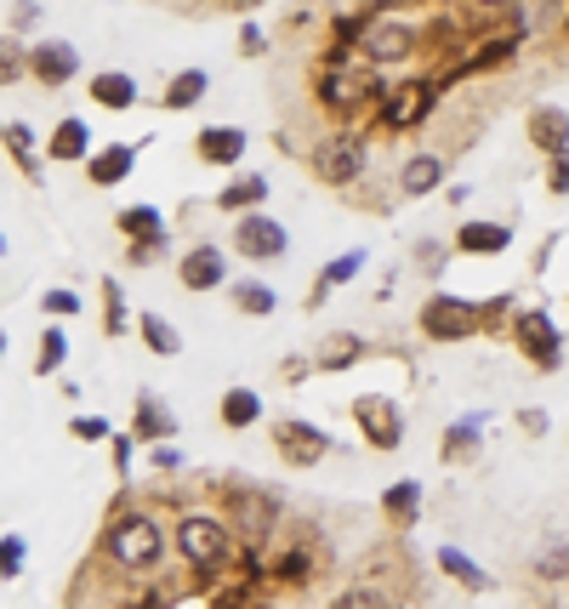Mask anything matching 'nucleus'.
Wrapping results in <instances>:
<instances>
[{
    "label": "nucleus",
    "mask_w": 569,
    "mask_h": 609,
    "mask_svg": "<svg viewBox=\"0 0 569 609\" xmlns=\"http://www.w3.org/2000/svg\"><path fill=\"white\" fill-rule=\"evenodd\" d=\"M12 257V240H7V233H0V262H7Z\"/></svg>",
    "instance_id": "4d7b16f0"
},
{
    "label": "nucleus",
    "mask_w": 569,
    "mask_h": 609,
    "mask_svg": "<svg viewBox=\"0 0 569 609\" xmlns=\"http://www.w3.org/2000/svg\"><path fill=\"white\" fill-rule=\"evenodd\" d=\"M445 188H450V160L439 149H416V154L398 160V172H393V194L398 199H433Z\"/></svg>",
    "instance_id": "2eb2a0df"
},
{
    "label": "nucleus",
    "mask_w": 569,
    "mask_h": 609,
    "mask_svg": "<svg viewBox=\"0 0 569 609\" xmlns=\"http://www.w3.org/2000/svg\"><path fill=\"white\" fill-rule=\"evenodd\" d=\"M86 91H91V104H97V109H114V115H125V109H138V104H143L138 75H125V69H97V75L86 80Z\"/></svg>",
    "instance_id": "bb28decb"
},
{
    "label": "nucleus",
    "mask_w": 569,
    "mask_h": 609,
    "mask_svg": "<svg viewBox=\"0 0 569 609\" xmlns=\"http://www.w3.org/2000/svg\"><path fill=\"white\" fill-rule=\"evenodd\" d=\"M228 251L240 257V262H285L291 251V228L280 217H267V211H251V217H233L228 228Z\"/></svg>",
    "instance_id": "f8f14e48"
},
{
    "label": "nucleus",
    "mask_w": 569,
    "mask_h": 609,
    "mask_svg": "<svg viewBox=\"0 0 569 609\" xmlns=\"http://www.w3.org/2000/svg\"><path fill=\"white\" fill-rule=\"evenodd\" d=\"M41 18H46V7H12V12H7V23H12V29H7V35L18 41V35H23V29H35Z\"/></svg>",
    "instance_id": "864d4df0"
},
{
    "label": "nucleus",
    "mask_w": 569,
    "mask_h": 609,
    "mask_svg": "<svg viewBox=\"0 0 569 609\" xmlns=\"http://www.w3.org/2000/svg\"><path fill=\"white\" fill-rule=\"evenodd\" d=\"M29 75V46L12 41V35H0V86H18Z\"/></svg>",
    "instance_id": "a19ab883"
},
{
    "label": "nucleus",
    "mask_w": 569,
    "mask_h": 609,
    "mask_svg": "<svg viewBox=\"0 0 569 609\" xmlns=\"http://www.w3.org/2000/svg\"><path fill=\"white\" fill-rule=\"evenodd\" d=\"M513 240H518V233H513L507 217H461L456 233H450L456 257H507Z\"/></svg>",
    "instance_id": "a211bd4d"
},
{
    "label": "nucleus",
    "mask_w": 569,
    "mask_h": 609,
    "mask_svg": "<svg viewBox=\"0 0 569 609\" xmlns=\"http://www.w3.org/2000/svg\"><path fill=\"white\" fill-rule=\"evenodd\" d=\"M251 154V131L245 126H199L194 131V160L206 165V172H240Z\"/></svg>",
    "instance_id": "dca6fc26"
},
{
    "label": "nucleus",
    "mask_w": 569,
    "mask_h": 609,
    "mask_svg": "<svg viewBox=\"0 0 569 609\" xmlns=\"http://www.w3.org/2000/svg\"><path fill=\"white\" fill-rule=\"evenodd\" d=\"M364 354H371V336H364V330H330L325 342L314 348V370H319V377H342V370H353Z\"/></svg>",
    "instance_id": "b1692460"
},
{
    "label": "nucleus",
    "mask_w": 569,
    "mask_h": 609,
    "mask_svg": "<svg viewBox=\"0 0 569 609\" xmlns=\"http://www.w3.org/2000/svg\"><path fill=\"white\" fill-rule=\"evenodd\" d=\"M308 172H314L319 188H337L348 199L353 188H364L376 177L371 172V138L353 131V126H325L314 138V149H308Z\"/></svg>",
    "instance_id": "0eeeda50"
},
{
    "label": "nucleus",
    "mask_w": 569,
    "mask_h": 609,
    "mask_svg": "<svg viewBox=\"0 0 569 609\" xmlns=\"http://www.w3.org/2000/svg\"><path fill=\"white\" fill-rule=\"evenodd\" d=\"M513 427L529 438V445H541V438L552 433V416L541 411V404H518V411H513Z\"/></svg>",
    "instance_id": "c03bdc74"
},
{
    "label": "nucleus",
    "mask_w": 569,
    "mask_h": 609,
    "mask_svg": "<svg viewBox=\"0 0 569 609\" xmlns=\"http://www.w3.org/2000/svg\"><path fill=\"white\" fill-rule=\"evenodd\" d=\"M376 513L387 519V530L411 535V530L422 524V513H427V485H422V479H393V485L376 496Z\"/></svg>",
    "instance_id": "412c9836"
},
{
    "label": "nucleus",
    "mask_w": 569,
    "mask_h": 609,
    "mask_svg": "<svg viewBox=\"0 0 569 609\" xmlns=\"http://www.w3.org/2000/svg\"><path fill=\"white\" fill-rule=\"evenodd\" d=\"M262 416H267V404H262V393L245 388V382H233V388L217 399V422H222L228 433H251Z\"/></svg>",
    "instance_id": "c756f323"
},
{
    "label": "nucleus",
    "mask_w": 569,
    "mask_h": 609,
    "mask_svg": "<svg viewBox=\"0 0 569 609\" xmlns=\"http://www.w3.org/2000/svg\"><path fill=\"white\" fill-rule=\"evenodd\" d=\"M138 336H143V348H149L154 359H177V354H183V330L165 319L160 308H143V314H138Z\"/></svg>",
    "instance_id": "f704fd0d"
},
{
    "label": "nucleus",
    "mask_w": 569,
    "mask_h": 609,
    "mask_svg": "<svg viewBox=\"0 0 569 609\" xmlns=\"http://www.w3.org/2000/svg\"><path fill=\"white\" fill-rule=\"evenodd\" d=\"M177 285L194 291V296H206V291H228L233 285V262L217 240H194L183 257H177Z\"/></svg>",
    "instance_id": "ddd939ff"
},
{
    "label": "nucleus",
    "mask_w": 569,
    "mask_h": 609,
    "mask_svg": "<svg viewBox=\"0 0 569 609\" xmlns=\"http://www.w3.org/2000/svg\"><path fill=\"white\" fill-rule=\"evenodd\" d=\"M433 569H439L450 587H461V592H490V587H495L490 569H484L473 553H461L456 541H439V547H433Z\"/></svg>",
    "instance_id": "5701e85b"
},
{
    "label": "nucleus",
    "mask_w": 569,
    "mask_h": 609,
    "mask_svg": "<svg viewBox=\"0 0 569 609\" xmlns=\"http://www.w3.org/2000/svg\"><path fill=\"white\" fill-rule=\"evenodd\" d=\"M211 97V69H199V63H188V69H177L172 80H165V91H160V109L165 115H188V109H199Z\"/></svg>",
    "instance_id": "cd10ccee"
},
{
    "label": "nucleus",
    "mask_w": 569,
    "mask_h": 609,
    "mask_svg": "<svg viewBox=\"0 0 569 609\" xmlns=\"http://www.w3.org/2000/svg\"><path fill=\"white\" fill-rule=\"evenodd\" d=\"M228 302H233V314H240V319H274V314H280V291L267 285V280H256V274L233 280V285H228Z\"/></svg>",
    "instance_id": "2f4dec72"
},
{
    "label": "nucleus",
    "mask_w": 569,
    "mask_h": 609,
    "mask_svg": "<svg viewBox=\"0 0 569 609\" xmlns=\"http://www.w3.org/2000/svg\"><path fill=\"white\" fill-rule=\"evenodd\" d=\"M484 456V411L450 416L439 433V467H479Z\"/></svg>",
    "instance_id": "6ab92c4d"
},
{
    "label": "nucleus",
    "mask_w": 569,
    "mask_h": 609,
    "mask_svg": "<svg viewBox=\"0 0 569 609\" xmlns=\"http://www.w3.org/2000/svg\"><path fill=\"white\" fill-rule=\"evenodd\" d=\"M97 558L120 575H149L172 558V519L154 513V507L138 501V490H125L120 507L103 519V535H97Z\"/></svg>",
    "instance_id": "f257e3e1"
},
{
    "label": "nucleus",
    "mask_w": 569,
    "mask_h": 609,
    "mask_svg": "<svg viewBox=\"0 0 569 609\" xmlns=\"http://www.w3.org/2000/svg\"><path fill=\"white\" fill-rule=\"evenodd\" d=\"M172 553L183 558V569L194 575V581H217V575L240 558V541H233L228 519L217 513V507H183V513L172 519Z\"/></svg>",
    "instance_id": "423d86ee"
},
{
    "label": "nucleus",
    "mask_w": 569,
    "mask_h": 609,
    "mask_svg": "<svg viewBox=\"0 0 569 609\" xmlns=\"http://www.w3.org/2000/svg\"><path fill=\"white\" fill-rule=\"evenodd\" d=\"M131 438H138L143 450H154V445H177V433H183V422H177V411L165 404L154 388H138V399H131V427H125Z\"/></svg>",
    "instance_id": "f3484780"
},
{
    "label": "nucleus",
    "mask_w": 569,
    "mask_h": 609,
    "mask_svg": "<svg viewBox=\"0 0 569 609\" xmlns=\"http://www.w3.org/2000/svg\"><path fill=\"white\" fill-rule=\"evenodd\" d=\"M23 569H29V541L7 530L0 535V581H23Z\"/></svg>",
    "instance_id": "ea45409f"
},
{
    "label": "nucleus",
    "mask_w": 569,
    "mask_h": 609,
    "mask_svg": "<svg viewBox=\"0 0 569 609\" xmlns=\"http://www.w3.org/2000/svg\"><path fill=\"white\" fill-rule=\"evenodd\" d=\"M125 330H138V314H131V302H125V285L114 274H103V336L120 342Z\"/></svg>",
    "instance_id": "c9c22d12"
},
{
    "label": "nucleus",
    "mask_w": 569,
    "mask_h": 609,
    "mask_svg": "<svg viewBox=\"0 0 569 609\" xmlns=\"http://www.w3.org/2000/svg\"><path fill=\"white\" fill-rule=\"evenodd\" d=\"M450 104V86L433 75V69H416V75H398L382 86V104L371 109V120H364L359 131L364 138H416V131H433V120H439V109Z\"/></svg>",
    "instance_id": "7ed1b4c3"
},
{
    "label": "nucleus",
    "mask_w": 569,
    "mask_h": 609,
    "mask_svg": "<svg viewBox=\"0 0 569 609\" xmlns=\"http://www.w3.org/2000/svg\"><path fill=\"white\" fill-rule=\"evenodd\" d=\"M524 143L541 154V160L569 154V109H563V104H535V109L524 115Z\"/></svg>",
    "instance_id": "aec40b11"
},
{
    "label": "nucleus",
    "mask_w": 569,
    "mask_h": 609,
    "mask_svg": "<svg viewBox=\"0 0 569 609\" xmlns=\"http://www.w3.org/2000/svg\"><path fill=\"white\" fill-rule=\"evenodd\" d=\"M541 183H547V194H552V199H569V154L547 160V177H541Z\"/></svg>",
    "instance_id": "603ef678"
},
{
    "label": "nucleus",
    "mask_w": 569,
    "mask_h": 609,
    "mask_svg": "<svg viewBox=\"0 0 569 609\" xmlns=\"http://www.w3.org/2000/svg\"><path fill=\"white\" fill-rule=\"evenodd\" d=\"M233 52H240L245 63H251V57H267V52H274V35H267L262 23H240V41H233Z\"/></svg>",
    "instance_id": "49530a36"
},
{
    "label": "nucleus",
    "mask_w": 569,
    "mask_h": 609,
    "mask_svg": "<svg viewBox=\"0 0 569 609\" xmlns=\"http://www.w3.org/2000/svg\"><path fill=\"white\" fill-rule=\"evenodd\" d=\"M267 194H274V183H267V172H233L211 206L222 217H251V211H267Z\"/></svg>",
    "instance_id": "4be33fe9"
},
{
    "label": "nucleus",
    "mask_w": 569,
    "mask_h": 609,
    "mask_svg": "<svg viewBox=\"0 0 569 609\" xmlns=\"http://www.w3.org/2000/svg\"><path fill=\"white\" fill-rule=\"evenodd\" d=\"M558 251V233H547L541 240V251H535V262H529V274H547V257Z\"/></svg>",
    "instance_id": "5fc2aeb1"
},
{
    "label": "nucleus",
    "mask_w": 569,
    "mask_h": 609,
    "mask_svg": "<svg viewBox=\"0 0 569 609\" xmlns=\"http://www.w3.org/2000/svg\"><path fill=\"white\" fill-rule=\"evenodd\" d=\"M138 154H143V143H109V149H97L86 160V183L91 188H120L131 172H138Z\"/></svg>",
    "instance_id": "a878e982"
},
{
    "label": "nucleus",
    "mask_w": 569,
    "mask_h": 609,
    "mask_svg": "<svg viewBox=\"0 0 569 609\" xmlns=\"http://www.w3.org/2000/svg\"><path fill=\"white\" fill-rule=\"evenodd\" d=\"M416 330H422V342H433V348L479 342V302L456 296V291H427L422 308H416Z\"/></svg>",
    "instance_id": "6e6552de"
},
{
    "label": "nucleus",
    "mask_w": 569,
    "mask_h": 609,
    "mask_svg": "<svg viewBox=\"0 0 569 609\" xmlns=\"http://www.w3.org/2000/svg\"><path fill=\"white\" fill-rule=\"evenodd\" d=\"M91 154H97L91 126H86L80 115H63V120L52 126V138H46V160H52V165H86Z\"/></svg>",
    "instance_id": "393cba45"
},
{
    "label": "nucleus",
    "mask_w": 569,
    "mask_h": 609,
    "mask_svg": "<svg viewBox=\"0 0 569 609\" xmlns=\"http://www.w3.org/2000/svg\"><path fill=\"white\" fill-rule=\"evenodd\" d=\"M63 365H69V336H63V325H46L41 330V354H35V377H57Z\"/></svg>",
    "instance_id": "58836bf2"
},
{
    "label": "nucleus",
    "mask_w": 569,
    "mask_h": 609,
    "mask_svg": "<svg viewBox=\"0 0 569 609\" xmlns=\"http://www.w3.org/2000/svg\"><path fill=\"white\" fill-rule=\"evenodd\" d=\"M445 199H450V206H467V199H473V188H467V183H450Z\"/></svg>",
    "instance_id": "6e6d98bb"
},
{
    "label": "nucleus",
    "mask_w": 569,
    "mask_h": 609,
    "mask_svg": "<svg viewBox=\"0 0 569 609\" xmlns=\"http://www.w3.org/2000/svg\"><path fill=\"white\" fill-rule=\"evenodd\" d=\"M529 569L541 587H563L569 581V535H547V547L529 558Z\"/></svg>",
    "instance_id": "e433bc0d"
},
{
    "label": "nucleus",
    "mask_w": 569,
    "mask_h": 609,
    "mask_svg": "<svg viewBox=\"0 0 569 609\" xmlns=\"http://www.w3.org/2000/svg\"><path fill=\"white\" fill-rule=\"evenodd\" d=\"M353 57L364 69H376L382 80L387 75H416V63L427 69V35L416 23V7H371V23H364Z\"/></svg>",
    "instance_id": "20e7f679"
},
{
    "label": "nucleus",
    "mask_w": 569,
    "mask_h": 609,
    "mask_svg": "<svg viewBox=\"0 0 569 609\" xmlns=\"http://www.w3.org/2000/svg\"><path fill=\"white\" fill-rule=\"evenodd\" d=\"M348 416H353L359 438H364V445H371L376 456L405 450L411 416H405V404H398L393 393H353V399H348Z\"/></svg>",
    "instance_id": "9d476101"
},
{
    "label": "nucleus",
    "mask_w": 569,
    "mask_h": 609,
    "mask_svg": "<svg viewBox=\"0 0 569 609\" xmlns=\"http://www.w3.org/2000/svg\"><path fill=\"white\" fill-rule=\"evenodd\" d=\"M450 262H456V246L445 240V233H416V240H411V274L427 280L433 291H439V280H445Z\"/></svg>",
    "instance_id": "7c9ffc66"
},
{
    "label": "nucleus",
    "mask_w": 569,
    "mask_h": 609,
    "mask_svg": "<svg viewBox=\"0 0 569 609\" xmlns=\"http://www.w3.org/2000/svg\"><path fill=\"white\" fill-rule=\"evenodd\" d=\"M330 609H398V603L387 592H376V587H359L353 581V587H342L337 598H330Z\"/></svg>",
    "instance_id": "79ce46f5"
},
{
    "label": "nucleus",
    "mask_w": 569,
    "mask_h": 609,
    "mask_svg": "<svg viewBox=\"0 0 569 609\" xmlns=\"http://www.w3.org/2000/svg\"><path fill=\"white\" fill-rule=\"evenodd\" d=\"M364 268H371V246H348V251H337V257H325L319 262V280L314 285H325L330 296H337L342 285H353Z\"/></svg>",
    "instance_id": "72a5a7b5"
},
{
    "label": "nucleus",
    "mask_w": 569,
    "mask_h": 609,
    "mask_svg": "<svg viewBox=\"0 0 569 609\" xmlns=\"http://www.w3.org/2000/svg\"><path fill=\"white\" fill-rule=\"evenodd\" d=\"M0 143H7V154H12V165L29 177V183H46V172H41V143H35V126H23V120H7L0 126Z\"/></svg>",
    "instance_id": "473e14b6"
},
{
    "label": "nucleus",
    "mask_w": 569,
    "mask_h": 609,
    "mask_svg": "<svg viewBox=\"0 0 569 609\" xmlns=\"http://www.w3.org/2000/svg\"><path fill=\"white\" fill-rule=\"evenodd\" d=\"M131 456H138V438H131V433H114V438H109V461H114L120 490H131Z\"/></svg>",
    "instance_id": "a18cd8bd"
},
{
    "label": "nucleus",
    "mask_w": 569,
    "mask_h": 609,
    "mask_svg": "<svg viewBox=\"0 0 569 609\" xmlns=\"http://www.w3.org/2000/svg\"><path fill=\"white\" fill-rule=\"evenodd\" d=\"M114 233H120L125 246H143V240H172V222L160 217V206L138 199V206H120L114 211Z\"/></svg>",
    "instance_id": "c85d7f7f"
},
{
    "label": "nucleus",
    "mask_w": 569,
    "mask_h": 609,
    "mask_svg": "<svg viewBox=\"0 0 569 609\" xmlns=\"http://www.w3.org/2000/svg\"><path fill=\"white\" fill-rule=\"evenodd\" d=\"M267 438H274V456L285 467H296V472H314V467H325L330 456H337V438H330L319 422H308V416H274L267 422Z\"/></svg>",
    "instance_id": "9b49d317"
},
{
    "label": "nucleus",
    "mask_w": 569,
    "mask_h": 609,
    "mask_svg": "<svg viewBox=\"0 0 569 609\" xmlns=\"http://www.w3.org/2000/svg\"><path fill=\"white\" fill-rule=\"evenodd\" d=\"M0 359H7V325H0Z\"/></svg>",
    "instance_id": "13d9d810"
},
{
    "label": "nucleus",
    "mask_w": 569,
    "mask_h": 609,
    "mask_svg": "<svg viewBox=\"0 0 569 609\" xmlns=\"http://www.w3.org/2000/svg\"><path fill=\"white\" fill-rule=\"evenodd\" d=\"M513 314H518V291L479 296V336H507V330H513Z\"/></svg>",
    "instance_id": "4c0bfd02"
},
{
    "label": "nucleus",
    "mask_w": 569,
    "mask_h": 609,
    "mask_svg": "<svg viewBox=\"0 0 569 609\" xmlns=\"http://www.w3.org/2000/svg\"><path fill=\"white\" fill-rule=\"evenodd\" d=\"M29 80L41 91H63L69 80H80V46L46 35V41H29Z\"/></svg>",
    "instance_id": "4468645a"
},
{
    "label": "nucleus",
    "mask_w": 569,
    "mask_h": 609,
    "mask_svg": "<svg viewBox=\"0 0 569 609\" xmlns=\"http://www.w3.org/2000/svg\"><path fill=\"white\" fill-rule=\"evenodd\" d=\"M172 257V240H143V246H125V268H154Z\"/></svg>",
    "instance_id": "8fccbe9b"
},
{
    "label": "nucleus",
    "mask_w": 569,
    "mask_h": 609,
    "mask_svg": "<svg viewBox=\"0 0 569 609\" xmlns=\"http://www.w3.org/2000/svg\"><path fill=\"white\" fill-rule=\"evenodd\" d=\"M382 75L376 69H364L359 57H314V69H308V97H314V109L330 120V126H364L371 120V109L382 104Z\"/></svg>",
    "instance_id": "f03ea898"
},
{
    "label": "nucleus",
    "mask_w": 569,
    "mask_h": 609,
    "mask_svg": "<svg viewBox=\"0 0 569 609\" xmlns=\"http://www.w3.org/2000/svg\"><path fill=\"white\" fill-rule=\"evenodd\" d=\"M41 314L57 325V319H75L80 314V296H75V285H52V291H41Z\"/></svg>",
    "instance_id": "37998d69"
},
{
    "label": "nucleus",
    "mask_w": 569,
    "mask_h": 609,
    "mask_svg": "<svg viewBox=\"0 0 569 609\" xmlns=\"http://www.w3.org/2000/svg\"><path fill=\"white\" fill-rule=\"evenodd\" d=\"M69 433H75V438H86V445H103V438H114V427H109L103 416H75V422H69Z\"/></svg>",
    "instance_id": "3c124183"
},
{
    "label": "nucleus",
    "mask_w": 569,
    "mask_h": 609,
    "mask_svg": "<svg viewBox=\"0 0 569 609\" xmlns=\"http://www.w3.org/2000/svg\"><path fill=\"white\" fill-rule=\"evenodd\" d=\"M143 456H149L154 472H165V479H183V472H188V456H183L177 445H154V450H143Z\"/></svg>",
    "instance_id": "de8ad7c7"
},
{
    "label": "nucleus",
    "mask_w": 569,
    "mask_h": 609,
    "mask_svg": "<svg viewBox=\"0 0 569 609\" xmlns=\"http://www.w3.org/2000/svg\"><path fill=\"white\" fill-rule=\"evenodd\" d=\"M507 342H513V354L535 370V377H558V370H563V330H558V319L541 308V302H529V308L518 302Z\"/></svg>",
    "instance_id": "1a4fd4ad"
},
{
    "label": "nucleus",
    "mask_w": 569,
    "mask_h": 609,
    "mask_svg": "<svg viewBox=\"0 0 569 609\" xmlns=\"http://www.w3.org/2000/svg\"><path fill=\"white\" fill-rule=\"evenodd\" d=\"M308 377H319L314 354H285V359H280V382H285V388H303Z\"/></svg>",
    "instance_id": "09e8293b"
},
{
    "label": "nucleus",
    "mask_w": 569,
    "mask_h": 609,
    "mask_svg": "<svg viewBox=\"0 0 569 609\" xmlns=\"http://www.w3.org/2000/svg\"><path fill=\"white\" fill-rule=\"evenodd\" d=\"M217 513L228 519L240 553H267V547H274V535H280V524L291 519V507H285V496L274 485H262V479H222Z\"/></svg>",
    "instance_id": "39448f33"
}]
</instances>
